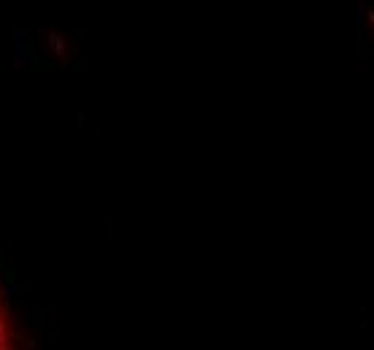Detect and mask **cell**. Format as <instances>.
<instances>
[{
	"label": "cell",
	"mask_w": 374,
	"mask_h": 350,
	"mask_svg": "<svg viewBox=\"0 0 374 350\" xmlns=\"http://www.w3.org/2000/svg\"><path fill=\"white\" fill-rule=\"evenodd\" d=\"M8 345V313H5V302L0 294V348Z\"/></svg>",
	"instance_id": "obj_1"
}]
</instances>
